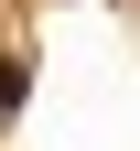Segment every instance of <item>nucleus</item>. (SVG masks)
<instances>
[{
  "label": "nucleus",
  "mask_w": 140,
  "mask_h": 151,
  "mask_svg": "<svg viewBox=\"0 0 140 151\" xmlns=\"http://www.w3.org/2000/svg\"><path fill=\"white\" fill-rule=\"evenodd\" d=\"M22 86H32V76H22V54H0V119L22 108Z\"/></svg>",
  "instance_id": "f257e3e1"
}]
</instances>
